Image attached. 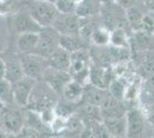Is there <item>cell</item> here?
Returning a JSON list of instances; mask_svg holds the SVG:
<instances>
[{
	"mask_svg": "<svg viewBox=\"0 0 154 138\" xmlns=\"http://www.w3.org/2000/svg\"><path fill=\"white\" fill-rule=\"evenodd\" d=\"M6 76V63H5V60L0 59V79L5 78Z\"/></svg>",
	"mask_w": 154,
	"mask_h": 138,
	"instance_id": "d6a6232c",
	"label": "cell"
},
{
	"mask_svg": "<svg viewBox=\"0 0 154 138\" xmlns=\"http://www.w3.org/2000/svg\"><path fill=\"white\" fill-rule=\"evenodd\" d=\"M144 14L137 6H132L125 9V20L128 26L134 31H139L141 26V21Z\"/></svg>",
	"mask_w": 154,
	"mask_h": 138,
	"instance_id": "7402d4cb",
	"label": "cell"
},
{
	"mask_svg": "<svg viewBox=\"0 0 154 138\" xmlns=\"http://www.w3.org/2000/svg\"><path fill=\"white\" fill-rule=\"evenodd\" d=\"M60 37L61 35L53 26L42 28V30L38 32V44L33 53L44 58H48L60 47Z\"/></svg>",
	"mask_w": 154,
	"mask_h": 138,
	"instance_id": "8992f818",
	"label": "cell"
},
{
	"mask_svg": "<svg viewBox=\"0 0 154 138\" xmlns=\"http://www.w3.org/2000/svg\"><path fill=\"white\" fill-rule=\"evenodd\" d=\"M100 11L99 0H82L77 4L76 15L79 17H90Z\"/></svg>",
	"mask_w": 154,
	"mask_h": 138,
	"instance_id": "44dd1931",
	"label": "cell"
},
{
	"mask_svg": "<svg viewBox=\"0 0 154 138\" xmlns=\"http://www.w3.org/2000/svg\"><path fill=\"white\" fill-rule=\"evenodd\" d=\"M48 138H68V137H66V136H62V135H52V136H50Z\"/></svg>",
	"mask_w": 154,
	"mask_h": 138,
	"instance_id": "e575fe53",
	"label": "cell"
},
{
	"mask_svg": "<svg viewBox=\"0 0 154 138\" xmlns=\"http://www.w3.org/2000/svg\"><path fill=\"white\" fill-rule=\"evenodd\" d=\"M17 105H5L0 108V127L14 135H19L26 125V113Z\"/></svg>",
	"mask_w": 154,
	"mask_h": 138,
	"instance_id": "7a4b0ae2",
	"label": "cell"
},
{
	"mask_svg": "<svg viewBox=\"0 0 154 138\" xmlns=\"http://www.w3.org/2000/svg\"><path fill=\"white\" fill-rule=\"evenodd\" d=\"M127 138H147L148 122L146 115L138 108H130L125 114Z\"/></svg>",
	"mask_w": 154,
	"mask_h": 138,
	"instance_id": "277c9868",
	"label": "cell"
},
{
	"mask_svg": "<svg viewBox=\"0 0 154 138\" xmlns=\"http://www.w3.org/2000/svg\"><path fill=\"white\" fill-rule=\"evenodd\" d=\"M58 104V93L43 79L37 81L28 103V108L38 114L54 111Z\"/></svg>",
	"mask_w": 154,
	"mask_h": 138,
	"instance_id": "6da1fadb",
	"label": "cell"
},
{
	"mask_svg": "<svg viewBox=\"0 0 154 138\" xmlns=\"http://www.w3.org/2000/svg\"><path fill=\"white\" fill-rule=\"evenodd\" d=\"M146 114H147V115H146V118H147L149 124L154 128V104L148 107L147 113H146Z\"/></svg>",
	"mask_w": 154,
	"mask_h": 138,
	"instance_id": "4dcf8cb0",
	"label": "cell"
},
{
	"mask_svg": "<svg viewBox=\"0 0 154 138\" xmlns=\"http://www.w3.org/2000/svg\"><path fill=\"white\" fill-rule=\"evenodd\" d=\"M83 94L84 84L74 78H71V81L64 86L63 91H62V96L64 97V99L74 104L81 101L83 99Z\"/></svg>",
	"mask_w": 154,
	"mask_h": 138,
	"instance_id": "d6986e66",
	"label": "cell"
},
{
	"mask_svg": "<svg viewBox=\"0 0 154 138\" xmlns=\"http://www.w3.org/2000/svg\"><path fill=\"white\" fill-rule=\"evenodd\" d=\"M116 2H117V5L121 7V8H123L124 11L130 8V7L136 6V0H116Z\"/></svg>",
	"mask_w": 154,
	"mask_h": 138,
	"instance_id": "f546056e",
	"label": "cell"
},
{
	"mask_svg": "<svg viewBox=\"0 0 154 138\" xmlns=\"http://www.w3.org/2000/svg\"><path fill=\"white\" fill-rule=\"evenodd\" d=\"M107 93H108V90L100 89V87H97V86L90 84L86 87H84V94L82 100L85 104L100 107V105L103 104V101L106 98Z\"/></svg>",
	"mask_w": 154,
	"mask_h": 138,
	"instance_id": "e0dca14e",
	"label": "cell"
},
{
	"mask_svg": "<svg viewBox=\"0 0 154 138\" xmlns=\"http://www.w3.org/2000/svg\"><path fill=\"white\" fill-rule=\"evenodd\" d=\"M60 47L64 48L69 53H74L78 50L85 48L84 38L79 33H76V35H61Z\"/></svg>",
	"mask_w": 154,
	"mask_h": 138,
	"instance_id": "ffe728a7",
	"label": "cell"
},
{
	"mask_svg": "<svg viewBox=\"0 0 154 138\" xmlns=\"http://www.w3.org/2000/svg\"><path fill=\"white\" fill-rule=\"evenodd\" d=\"M47 62H48V67L51 68L69 72L71 65V53L66 51L62 47H59L57 51H54L47 58Z\"/></svg>",
	"mask_w": 154,
	"mask_h": 138,
	"instance_id": "4fadbf2b",
	"label": "cell"
},
{
	"mask_svg": "<svg viewBox=\"0 0 154 138\" xmlns=\"http://www.w3.org/2000/svg\"><path fill=\"white\" fill-rule=\"evenodd\" d=\"M127 108L123 105L122 100L114 98L110 93H107L106 98L100 105V112L103 118H122L127 114Z\"/></svg>",
	"mask_w": 154,
	"mask_h": 138,
	"instance_id": "8fae6325",
	"label": "cell"
},
{
	"mask_svg": "<svg viewBox=\"0 0 154 138\" xmlns=\"http://www.w3.org/2000/svg\"><path fill=\"white\" fill-rule=\"evenodd\" d=\"M90 39L98 47L110 44V31L107 28H96L91 35Z\"/></svg>",
	"mask_w": 154,
	"mask_h": 138,
	"instance_id": "cb8c5ba5",
	"label": "cell"
},
{
	"mask_svg": "<svg viewBox=\"0 0 154 138\" xmlns=\"http://www.w3.org/2000/svg\"><path fill=\"white\" fill-rule=\"evenodd\" d=\"M107 90L114 98L119 99V100H123L124 96H125V85L120 79H112Z\"/></svg>",
	"mask_w": 154,
	"mask_h": 138,
	"instance_id": "484cf974",
	"label": "cell"
},
{
	"mask_svg": "<svg viewBox=\"0 0 154 138\" xmlns=\"http://www.w3.org/2000/svg\"><path fill=\"white\" fill-rule=\"evenodd\" d=\"M110 44L115 47H124L128 46V36L124 30V28H115L110 31Z\"/></svg>",
	"mask_w": 154,
	"mask_h": 138,
	"instance_id": "d4e9b609",
	"label": "cell"
},
{
	"mask_svg": "<svg viewBox=\"0 0 154 138\" xmlns=\"http://www.w3.org/2000/svg\"><path fill=\"white\" fill-rule=\"evenodd\" d=\"M19 135L24 138H48L50 136H52V135L45 133L43 131H39V130L32 128V127H29V125H24Z\"/></svg>",
	"mask_w": 154,
	"mask_h": 138,
	"instance_id": "83f0119b",
	"label": "cell"
},
{
	"mask_svg": "<svg viewBox=\"0 0 154 138\" xmlns=\"http://www.w3.org/2000/svg\"><path fill=\"white\" fill-rule=\"evenodd\" d=\"M13 26L17 35L24 32H39L42 30V26L33 20L29 13L15 14L13 17Z\"/></svg>",
	"mask_w": 154,
	"mask_h": 138,
	"instance_id": "7c38bea8",
	"label": "cell"
},
{
	"mask_svg": "<svg viewBox=\"0 0 154 138\" xmlns=\"http://www.w3.org/2000/svg\"><path fill=\"white\" fill-rule=\"evenodd\" d=\"M0 138H16V135H14L12 132L7 131L4 128L0 127Z\"/></svg>",
	"mask_w": 154,
	"mask_h": 138,
	"instance_id": "1f68e13d",
	"label": "cell"
},
{
	"mask_svg": "<svg viewBox=\"0 0 154 138\" xmlns=\"http://www.w3.org/2000/svg\"><path fill=\"white\" fill-rule=\"evenodd\" d=\"M20 61L24 75L35 81H40L43 78L44 72L48 68L47 58L36 53H22L20 55Z\"/></svg>",
	"mask_w": 154,
	"mask_h": 138,
	"instance_id": "5b68a950",
	"label": "cell"
},
{
	"mask_svg": "<svg viewBox=\"0 0 154 138\" xmlns=\"http://www.w3.org/2000/svg\"><path fill=\"white\" fill-rule=\"evenodd\" d=\"M37 81L30 78L28 76H24L21 79L12 83L13 84V93H14V103L15 105L20 107H26L29 99L32 93V90L35 87Z\"/></svg>",
	"mask_w": 154,
	"mask_h": 138,
	"instance_id": "ba28073f",
	"label": "cell"
},
{
	"mask_svg": "<svg viewBox=\"0 0 154 138\" xmlns=\"http://www.w3.org/2000/svg\"><path fill=\"white\" fill-rule=\"evenodd\" d=\"M71 78L72 77L69 72L58 70V69L48 67L44 72V76L42 79L46 82L58 94H62L64 86L70 82Z\"/></svg>",
	"mask_w": 154,
	"mask_h": 138,
	"instance_id": "30bf717a",
	"label": "cell"
},
{
	"mask_svg": "<svg viewBox=\"0 0 154 138\" xmlns=\"http://www.w3.org/2000/svg\"><path fill=\"white\" fill-rule=\"evenodd\" d=\"M110 72L108 69L103 68L99 66L90 67V74H89V82H91L92 85L100 87V89H108L109 84L112 82Z\"/></svg>",
	"mask_w": 154,
	"mask_h": 138,
	"instance_id": "5bb4252c",
	"label": "cell"
},
{
	"mask_svg": "<svg viewBox=\"0 0 154 138\" xmlns=\"http://www.w3.org/2000/svg\"><path fill=\"white\" fill-rule=\"evenodd\" d=\"M28 13L42 28L52 26L59 15L58 9L53 2H47L43 0H33L29 5Z\"/></svg>",
	"mask_w": 154,
	"mask_h": 138,
	"instance_id": "3957f363",
	"label": "cell"
},
{
	"mask_svg": "<svg viewBox=\"0 0 154 138\" xmlns=\"http://www.w3.org/2000/svg\"><path fill=\"white\" fill-rule=\"evenodd\" d=\"M0 103L2 105H13L14 93L13 84L6 78L0 79Z\"/></svg>",
	"mask_w": 154,
	"mask_h": 138,
	"instance_id": "603a6c76",
	"label": "cell"
},
{
	"mask_svg": "<svg viewBox=\"0 0 154 138\" xmlns=\"http://www.w3.org/2000/svg\"><path fill=\"white\" fill-rule=\"evenodd\" d=\"M140 30L154 35V12H147L146 14H144Z\"/></svg>",
	"mask_w": 154,
	"mask_h": 138,
	"instance_id": "f1b7e54d",
	"label": "cell"
},
{
	"mask_svg": "<svg viewBox=\"0 0 154 138\" xmlns=\"http://www.w3.org/2000/svg\"><path fill=\"white\" fill-rule=\"evenodd\" d=\"M103 122L108 133L110 135V137L127 138V120H125V116L103 118Z\"/></svg>",
	"mask_w": 154,
	"mask_h": 138,
	"instance_id": "9a60e30c",
	"label": "cell"
},
{
	"mask_svg": "<svg viewBox=\"0 0 154 138\" xmlns=\"http://www.w3.org/2000/svg\"><path fill=\"white\" fill-rule=\"evenodd\" d=\"M43 1H47V2H53V4H55L57 0H43Z\"/></svg>",
	"mask_w": 154,
	"mask_h": 138,
	"instance_id": "d590c367",
	"label": "cell"
},
{
	"mask_svg": "<svg viewBox=\"0 0 154 138\" xmlns=\"http://www.w3.org/2000/svg\"><path fill=\"white\" fill-rule=\"evenodd\" d=\"M71 77L83 83L89 79L90 74V52L86 48L71 53V65L69 69Z\"/></svg>",
	"mask_w": 154,
	"mask_h": 138,
	"instance_id": "52a82bcc",
	"label": "cell"
},
{
	"mask_svg": "<svg viewBox=\"0 0 154 138\" xmlns=\"http://www.w3.org/2000/svg\"><path fill=\"white\" fill-rule=\"evenodd\" d=\"M16 138H24V137H22V136H20V135H17V136H16Z\"/></svg>",
	"mask_w": 154,
	"mask_h": 138,
	"instance_id": "8d00e7d4",
	"label": "cell"
},
{
	"mask_svg": "<svg viewBox=\"0 0 154 138\" xmlns=\"http://www.w3.org/2000/svg\"><path fill=\"white\" fill-rule=\"evenodd\" d=\"M38 44V32L19 33L16 39L17 50L21 53H33Z\"/></svg>",
	"mask_w": 154,
	"mask_h": 138,
	"instance_id": "ac0fdd59",
	"label": "cell"
},
{
	"mask_svg": "<svg viewBox=\"0 0 154 138\" xmlns=\"http://www.w3.org/2000/svg\"><path fill=\"white\" fill-rule=\"evenodd\" d=\"M5 60V63H6V76L5 78L8 79L11 83H14L16 81L21 79L22 77H24V72H23V68L21 65V61H20V57H14L11 55Z\"/></svg>",
	"mask_w": 154,
	"mask_h": 138,
	"instance_id": "2e32d148",
	"label": "cell"
},
{
	"mask_svg": "<svg viewBox=\"0 0 154 138\" xmlns=\"http://www.w3.org/2000/svg\"><path fill=\"white\" fill-rule=\"evenodd\" d=\"M144 5L148 12H154V0H144Z\"/></svg>",
	"mask_w": 154,
	"mask_h": 138,
	"instance_id": "836d02e7",
	"label": "cell"
},
{
	"mask_svg": "<svg viewBox=\"0 0 154 138\" xmlns=\"http://www.w3.org/2000/svg\"><path fill=\"white\" fill-rule=\"evenodd\" d=\"M54 5L60 14H76L77 4L74 0H57Z\"/></svg>",
	"mask_w": 154,
	"mask_h": 138,
	"instance_id": "4316f807",
	"label": "cell"
},
{
	"mask_svg": "<svg viewBox=\"0 0 154 138\" xmlns=\"http://www.w3.org/2000/svg\"><path fill=\"white\" fill-rule=\"evenodd\" d=\"M53 28L60 35H76L79 33L81 17L76 14H60L53 23Z\"/></svg>",
	"mask_w": 154,
	"mask_h": 138,
	"instance_id": "9c48e42d",
	"label": "cell"
}]
</instances>
